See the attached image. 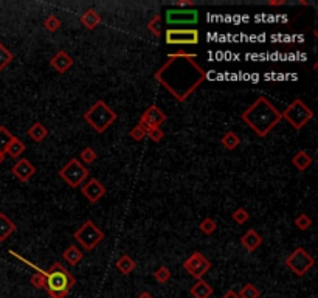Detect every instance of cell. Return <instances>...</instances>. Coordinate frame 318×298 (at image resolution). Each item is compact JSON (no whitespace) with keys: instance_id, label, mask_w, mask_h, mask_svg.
Masks as SVG:
<instances>
[{"instance_id":"cell-25","label":"cell","mask_w":318,"mask_h":298,"mask_svg":"<svg viewBox=\"0 0 318 298\" xmlns=\"http://www.w3.org/2000/svg\"><path fill=\"white\" fill-rule=\"evenodd\" d=\"M220 143H222V146H224L225 149H228V151H233V149H236L237 146L241 145V138H239V135H237L236 132H227V134H224V137L220 138Z\"/></svg>"},{"instance_id":"cell-19","label":"cell","mask_w":318,"mask_h":298,"mask_svg":"<svg viewBox=\"0 0 318 298\" xmlns=\"http://www.w3.org/2000/svg\"><path fill=\"white\" fill-rule=\"evenodd\" d=\"M16 230H18V227L11 219L5 213H0V242L7 241Z\"/></svg>"},{"instance_id":"cell-11","label":"cell","mask_w":318,"mask_h":298,"mask_svg":"<svg viewBox=\"0 0 318 298\" xmlns=\"http://www.w3.org/2000/svg\"><path fill=\"white\" fill-rule=\"evenodd\" d=\"M166 22L169 25H194L199 22V11L197 10H168Z\"/></svg>"},{"instance_id":"cell-17","label":"cell","mask_w":318,"mask_h":298,"mask_svg":"<svg viewBox=\"0 0 318 298\" xmlns=\"http://www.w3.org/2000/svg\"><path fill=\"white\" fill-rule=\"evenodd\" d=\"M213 292H214L213 287L203 279H197L189 289V293L193 298H210L213 295Z\"/></svg>"},{"instance_id":"cell-3","label":"cell","mask_w":318,"mask_h":298,"mask_svg":"<svg viewBox=\"0 0 318 298\" xmlns=\"http://www.w3.org/2000/svg\"><path fill=\"white\" fill-rule=\"evenodd\" d=\"M45 290L52 298H66L75 286V276L61 262H53L50 269L44 272Z\"/></svg>"},{"instance_id":"cell-26","label":"cell","mask_w":318,"mask_h":298,"mask_svg":"<svg viewBox=\"0 0 318 298\" xmlns=\"http://www.w3.org/2000/svg\"><path fill=\"white\" fill-rule=\"evenodd\" d=\"M14 59V55L7 49V47L0 42V72H4Z\"/></svg>"},{"instance_id":"cell-8","label":"cell","mask_w":318,"mask_h":298,"mask_svg":"<svg viewBox=\"0 0 318 298\" xmlns=\"http://www.w3.org/2000/svg\"><path fill=\"white\" fill-rule=\"evenodd\" d=\"M313 264H315L313 256L303 247L295 248L293 252L285 258V265H287V269L292 270L296 276H304L313 267Z\"/></svg>"},{"instance_id":"cell-42","label":"cell","mask_w":318,"mask_h":298,"mask_svg":"<svg viewBox=\"0 0 318 298\" xmlns=\"http://www.w3.org/2000/svg\"><path fill=\"white\" fill-rule=\"evenodd\" d=\"M138 298H154L149 292H141L140 295H138Z\"/></svg>"},{"instance_id":"cell-28","label":"cell","mask_w":318,"mask_h":298,"mask_svg":"<svg viewBox=\"0 0 318 298\" xmlns=\"http://www.w3.org/2000/svg\"><path fill=\"white\" fill-rule=\"evenodd\" d=\"M237 295H239V298H259L261 292H259V289L254 286V284L247 283L239 292H237Z\"/></svg>"},{"instance_id":"cell-32","label":"cell","mask_w":318,"mask_h":298,"mask_svg":"<svg viewBox=\"0 0 318 298\" xmlns=\"http://www.w3.org/2000/svg\"><path fill=\"white\" fill-rule=\"evenodd\" d=\"M295 227L298 230H301V231H306V230H309L312 227V219L307 214L301 213V214H298L295 217Z\"/></svg>"},{"instance_id":"cell-20","label":"cell","mask_w":318,"mask_h":298,"mask_svg":"<svg viewBox=\"0 0 318 298\" xmlns=\"http://www.w3.org/2000/svg\"><path fill=\"white\" fill-rule=\"evenodd\" d=\"M81 24L87 28V30H95L97 27L101 25V16L100 13H97L93 8H89L83 16H81Z\"/></svg>"},{"instance_id":"cell-34","label":"cell","mask_w":318,"mask_h":298,"mask_svg":"<svg viewBox=\"0 0 318 298\" xmlns=\"http://www.w3.org/2000/svg\"><path fill=\"white\" fill-rule=\"evenodd\" d=\"M231 219H233V221H234L237 225H242V224H245V222L248 221V219H250V214H248V211H247L245 208L239 207V208H236V210L233 211Z\"/></svg>"},{"instance_id":"cell-18","label":"cell","mask_w":318,"mask_h":298,"mask_svg":"<svg viewBox=\"0 0 318 298\" xmlns=\"http://www.w3.org/2000/svg\"><path fill=\"white\" fill-rule=\"evenodd\" d=\"M62 258H64V261H66L69 265H72V267H75V265H78L79 262L83 261L84 253H83V250H81V248H78L76 245H69L66 250H64Z\"/></svg>"},{"instance_id":"cell-24","label":"cell","mask_w":318,"mask_h":298,"mask_svg":"<svg viewBox=\"0 0 318 298\" xmlns=\"http://www.w3.org/2000/svg\"><path fill=\"white\" fill-rule=\"evenodd\" d=\"M25 143L22 142V140H19L18 137H14L11 140V143L8 145L7 151H5V155L8 154L10 157H13V159H18V157H21L24 152H25Z\"/></svg>"},{"instance_id":"cell-14","label":"cell","mask_w":318,"mask_h":298,"mask_svg":"<svg viewBox=\"0 0 318 298\" xmlns=\"http://www.w3.org/2000/svg\"><path fill=\"white\" fill-rule=\"evenodd\" d=\"M11 172L14 174V177L19 179L21 182H28L36 174V166L28 159H21L14 163V166L11 168Z\"/></svg>"},{"instance_id":"cell-33","label":"cell","mask_w":318,"mask_h":298,"mask_svg":"<svg viewBox=\"0 0 318 298\" xmlns=\"http://www.w3.org/2000/svg\"><path fill=\"white\" fill-rule=\"evenodd\" d=\"M154 278H155L157 283L165 284V283H168V281L171 279V270L166 267V265H160V267H158L154 272Z\"/></svg>"},{"instance_id":"cell-43","label":"cell","mask_w":318,"mask_h":298,"mask_svg":"<svg viewBox=\"0 0 318 298\" xmlns=\"http://www.w3.org/2000/svg\"><path fill=\"white\" fill-rule=\"evenodd\" d=\"M5 162V154L4 152H0V165H2Z\"/></svg>"},{"instance_id":"cell-40","label":"cell","mask_w":318,"mask_h":298,"mask_svg":"<svg viewBox=\"0 0 318 298\" xmlns=\"http://www.w3.org/2000/svg\"><path fill=\"white\" fill-rule=\"evenodd\" d=\"M194 4L193 2H189V0H179L177 2V7H180V8H183V7H193Z\"/></svg>"},{"instance_id":"cell-22","label":"cell","mask_w":318,"mask_h":298,"mask_svg":"<svg viewBox=\"0 0 318 298\" xmlns=\"http://www.w3.org/2000/svg\"><path fill=\"white\" fill-rule=\"evenodd\" d=\"M27 134L35 143H41V142H44L47 137H49V129H47L41 121H36L33 126L28 129Z\"/></svg>"},{"instance_id":"cell-31","label":"cell","mask_w":318,"mask_h":298,"mask_svg":"<svg viewBox=\"0 0 318 298\" xmlns=\"http://www.w3.org/2000/svg\"><path fill=\"white\" fill-rule=\"evenodd\" d=\"M61 25H62L61 19L58 18V16H55V14H50L49 18L44 21V28L47 31H50V33H55V31H58L61 28Z\"/></svg>"},{"instance_id":"cell-30","label":"cell","mask_w":318,"mask_h":298,"mask_svg":"<svg viewBox=\"0 0 318 298\" xmlns=\"http://www.w3.org/2000/svg\"><path fill=\"white\" fill-rule=\"evenodd\" d=\"M13 138H14V135L5 126H0V152L5 154V151H7V148L11 143Z\"/></svg>"},{"instance_id":"cell-36","label":"cell","mask_w":318,"mask_h":298,"mask_svg":"<svg viewBox=\"0 0 318 298\" xmlns=\"http://www.w3.org/2000/svg\"><path fill=\"white\" fill-rule=\"evenodd\" d=\"M160 19H162V18L157 14V16H154V18H152V19L149 21V24H148V30L151 31V33H152L154 36H157V38L160 36Z\"/></svg>"},{"instance_id":"cell-39","label":"cell","mask_w":318,"mask_h":298,"mask_svg":"<svg viewBox=\"0 0 318 298\" xmlns=\"http://www.w3.org/2000/svg\"><path fill=\"white\" fill-rule=\"evenodd\" d=\"M220 298H239V295H237V292H234V290H227Z\"/></svg>"},{"instance_id":"cell-15","label":"cell","mask_w":318,"mask_h":298,"mask_svg":"<svg viewBox=\"0 0 318 298\" xmlns=\"http://www.w3.org/2000/svg\"><path fill=\"white\" fill-rule=\"evenodd\" d=\"M50 66L58 72V73H66L67 70L72 69L73 66V58L64 50H59L52 59H50Z\"/></svg>"},{"instance_id":"cell-13","label":"cell","mask_w":318,"mask_h":298,"mask_svg":"<svg viewBox=\"0 0 318 298\" xmlns=\"http://www.w3.org/2000/svg\"><path fill=\"white\" fill-rule=\"evenodd\" d=\"M81 193L90 203H97L106 194V186L98 179H89L81 186Z\"/></svg>"},{"instance_id":"cell-2","label":"cell","mask_w":318,"mask_h":298,"mask_svg":"<svg viewBox=\"0 0 318 298\" xmlns=\"http://www.w3.org/2000/svg\"><path fill=\"white\" fill-rule=\"evenodd\" d=\"M241 120L258 137H267L279 124L282 115L268 98L259 97L241 114Z\"/></svg>"},{"instance_id":"cell-9","label":"cell","mask_w":318,"mask_h":298,"mask_svg":"<svg viewBox=\"0 0 318 298\" xmlns=\"http://www.w3.org/2000/svg\"><path fill=\"white\" fill-rule=\"evenodd\" d=\"M200 41L199 30L196 28H168L165 42L168 45H197Z\"/></svg>"},{"instance_id":"cell-38","label":"cell","mask_w":318,"mask_h":298,"mask_svg":"<svg viewBox=\"0 0 318 298\" xmlns=\"http://www.w3.org/2000/svg\"><path fill=\"white\" fill-rule=\"evenodd\" d=\"M129 137L132 138V140H135V142H141L143 138L146 137V131L143 129L140 124H137L135 128H132V131L129 132Z\"/></svg>"},{"instance_id":"cell-29","label":"cell","mask_w":318,"mask_h":298,"mask_svg":"<svg viewBox=\"0 0 318 298\" xmlns=\"http://www.w3.org/2000/svg\"><path fill=\"white\" fill-rule=\"evenodd\" d=\"M199 228H200V231H202L203 234H206V236H210V234H213V233L216 231L217 224H216V221H214L213 217H205L203 221L200 222Z\"/></svg>"},{"instance_id":"cell-21","label":"cell","mask_w":318,"mask_h":298,"mask_svg":"<svg viewBox=\"0 0 318 298\" xmlns=\"http://www.w3.org/2000/svg\"><path fill=\"white\" fill-rule=\"evenodd\" d=\"M313 163L310 154H307L306 151H298L293 157H292V165L298 169V171H306L307 168H310V165Z\"/></svg>"},{"instance_id":"cell-23","label":"cell","mask_w":318,"mask_h":298,"mask_svg":"<svg viewBox=\"0 0 318 298\" xmlns=\"http://www.w3.org/2000/svg\"><path fill=\"white\" fill-rule=\"evenodd\" d=\"M117 269L120 270V273L123 275H129L135 270L137 267V262L129 256V255H121L118 259H117Z\"/></svg>"},{"instance_id":"cell-6","label":"cell","mask_w":318,"mask_h":298,"mask_svg":"<svg viewBox=\"0 0 318 298\" xmlns=\"http://www.w3.org/2000/svg\"><path fill=\"white\" fill-rule=\"evenodd\" d=\"M73 239L81 245L86 252H92V250L104 239V233L92 219H87V221L73 233Z\"/></svg>"},{"instance_id":"cell-37","label":"cell","mask_w":318,"mask_h":298,"mask_svg":"<svg viewBox=\"0 0 318 298\" xmlns=\"http://www.w3.org/2000/svg\"><path fill=\"white\" fill-rule=\"evenodd\" d=\"M146 137H149L154 143H158V142H162V140H163L165 132L160 128H152V129L146 131Z\"/></svg>"},{"instance_id":"cell-7","label":"cell","mask_w":318,"mask_h":298,"mask_svg":"<svg viewBox=\"0 0 318 298\" xmlns=\"http://www.w3.org/2000/svg\"><path fill=\"white\" fill-rule=\"evenodd\" d=\"M59 177L70 188H78L83 185L84 180L89 179V169L76 157H73L59 169Z\"/></svg>"},{"instance_id":"cell-41","label":"cell","mask_w":318,"mask_h":298,"mask_svg":"<svg viewBox=\"0 0 318 298\" xmlns=\"http://www.w3.org/2000/svg\"><path fill=\"white\" fill-rule=\"evenodd\" d=\"M284 4H285L284 0H268L270 7H279V5H284Z\"/></svg>"},{"instance_id":"cell-27","label":"cell","mask_w":318,"mask_h":298,"mask_svg":"<svg viewBox=\"0 0 318 298\" xmlns=\"http://www.w3.org/2000/svg\"><path fill=\"white\" fill-rule=\"evenodd\" d=\"M79 157H81V162L83 165L86 163V165H92V163H95V160L98 159V154H97V151H95L93 148H90V146H87V148H84L83 151H81V154H79Z\"/></svg>"},{"instance_id":"cell-4","label":"cell","mask_w":318,"mask_h":298,"mask_svg":"<svg viewBox=\"0 0 318 298\" xmlns=\"http://www.w3.org/2000/svg\"><path fill=\"white\" fill-rule=\"evenodd\" d=\"M84 120L90 124L92 129H95V132L103 134L117 121V112L103 100H98L89 107V111L84 114Z\"/></svg>"},{"instance_id":"cell-35","label":"cell","mask_w":318,"mask_h":298,"mask_svg":"<svg viewBox=\"0 0 318 298\" xmlns=\"http://www.w3.org/2000/svg\"><path fill=\"white\" fill-rule=\"evenodd\" d=\"M38 270V273H33V276L30 278V283L36 289H45V276H44V270L35 267Z\"/></svg>"},{"instance_id":"cell-10","label":"cell","mask_w":318,"mask_h":298,"mask_svg":"<svg viewBox=\"0 0 318 298\" xmlns=\"http://www.w3.org/2000/svg\"><path fill=\"white\" fill-rule=\"evenodd\" d=\"M183 269L196 279H202L203 275L211 269V261L205 258L200 252H194L185 262Z\"/></svg>"},{"instance_id":"cell-12","label":"cell","mask_w":318,"mask_h":298,"mask_svg":"<svg viewBox=\"0 0 318 298\" xmlns=\"http://www.w3.org/2000/svg\"><path fill=\"white\" fill-rule=\"evenodd\" d=\"M165 121H166L165 112L162 111L160 107H157L155 104H152V106H149V107L146 109L145 112L141 114L138 124H140V126H141L143 129H145V131H149V129H152V128H160Z\"/></svg>"},{"instance_id":"cell-5","label":"cell","mask_w":318,"mask_h":298,"mask_svg":"<svg viewBox=\"0 0 318 298\" xmlns=\"http://www.w3.org/2000/svg\"><path fill=\"white\" fill-rule=\"evenodd\" d=\"M281 115L295 131H301L313 118V111L303 100L296 98L284 109Z\"/></svg>"},{"instance_id":"cell-1","label":"cell","mask_w":318,"mask_h":298,"mask_svg":"<svg viewBox=\"0 0 318 298\" xmlns=\"http://www.w3.org/2000/svg\"><path fill=\"white\" fill-rule=\"evenodd\" d=\"M197 55L193 53H172L168 61L154 73L157 83L179 103L186 101L206 80V72L196 62Z\"/></svg>"},{"instance_id":"cell-16","label":"cell","mask_w":318,"mask_h":298,"mask_svg":"<svg viewBox=\"0 0 318 298\" xmlns=\"http://www.w3.org/2000/svg\"><path fill=\"white\" fill-rule=\"evenodd\" d=\"M241 244H242V247L247 250V252H254V250L256 248H259L261 247V244H262V236L261 234L256 231V230H253V228H250V230H247L242 236H241Z\"/></svg>"}]
</instances>
